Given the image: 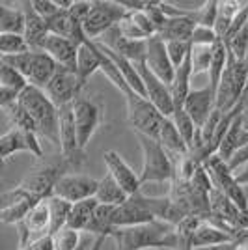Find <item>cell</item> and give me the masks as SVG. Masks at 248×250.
Instances as JSON below:
<instances>
[{
	"label": "cell",
	"mask_w": 248,
	"mask_h": 250,
	"mask_svg": "<svg viewBox=\"0 0 248 250\" xmlns=\"http://www.w3.org/2000/svg\"><path fill=\"white\" fill-rule=\"evenodd\" d=\"M116 250H147V249H177L176 224L165 220H153L135 228L118 229L114 233Z\"/></svg>",
	"instance_id": "cell-1"
},
{
	"label": "cell",
	"mask_w": 248,
	"mask_h": 250,
	"mask_svg": "<svg viewBox=\"0 0 248 250\" xmlns=\"http://www.w3.org/2000/svg\"><path fill=\"white\" fill-rule=\"evenodd\" d=\"M19 103L36 122L40 136L60 146V108L49 99L45 90L28 84L19 95Z\"/></svg>",
	"instance_id": "cell-2"
},
{
	"label": "cell",
	"mask_w": 248,
	"mask_h": 250,
	"mask_svg": "<svg viewBox=\"0 0 248 250\" xmlns=\"http://www.w3.org/2000/svg\"><path fill=\"white\" fill-rule=\"evenodd\" d=\"M136 138H138L140 149H142V172H138L142 185L174 181L176 179V161L170 157L163 144L157 138L138 135V133H136Z\"/></svg>",
	"instance_id": "cell-3"
},
{
	"label": "cell",
	"mask_w": 248,
	"mask_h": 250,
	"mask_svg": "<svg viewBox=\"0 0 248 250\" xmlns=\"http://www.w3.org/2000/svg\"><path fill=\"white\" fill-rule=\"evenodd\" d=\"M248 88V62L237 60L227 51V65L222 75V81L217 92V108L222 114H227L237 108L243 101Z\"/></svg>",
	"instance_id": "cell-4"
},
{
	"label": "cell",
	"mask_w": 248,
	"mask_h": 250,
	"mask_svg": "<svg viewBox=\"0 0 248 250\" xmlns=\"http://www.w3.org/2000/svg\"><path fill=\"white\" fill-rule=\"evenodd\" d=\"M0 62L17 69L19 73L26 77V81L32 86H38L41 90H45V86L51 83V79L58 69V63L43 51H28L15 56H0Z\"/></svg>",
	"instance_id": "cell-5"
},
{
	"label": "cell",
	"mask_w": 248,
	"mask_h": 250,
	"mask_svg": "<svg viewBox=\"0 0 248 250\" xmlns=\"http://www.w3.org/2000/svg\"><path fill=\"white\" fill-rule=\"evenodd\" d=\"M71 168H73L71 165L60 155L58 161L32 170L30 174L17 185V188H21L22 192H26L28 196H32V198H36V200L51 198L52 194H54L56 183H58L65 174H69Z\"/></svg>",
	"instance_id": "cell-6"
},
{
	"label": "cell",
	"mask_w": 248,
	"mask_h": 250,
	"mask_svg": "<svg viewBox=\"0 0 248 250\" xmlns=\"http://www.w3.org/2000/svg\"><path fill=\"white\" fill-rule=\"evenodd\" d=\"M124 97L127 103V120H129L131 127L138 135L159 138V131H161V125L166 116L161 114L155 104L147 97H142L133 90L125 92Z\"/></svg>",
	"instance_id": "cell-7"
},
{
	"label": "cell",
	"mask_w": 248,
	"mask_h": 250,
	"mask_svg": "<svg viewBox=\"0 0 248 250\" xmlns=\"http://www.w3.org/2000/svg\"><path fill=\"white\" fill-rule=\"evenodd\" d=\"M127 10L120 2H108V0H93L92 11L88 19L84 21V32L90 42H97L103 38L108 30L118 26L125 19Z\"/></svg>",
	"instance_id": "cell-8"
},
{
	"label": "cell",
	"mask_w": 248,
	"mask_h": 250,
	"mask_svg": "<svg viewBox=\"0 0 248 250\" xmlns=\"http://www.w3.org/2000/svg\"><path fill=\"white\" fill-rule=\"evenodd\" d=\"M204 167L209 172V176L213 179V185L218 190H222L241 211L248 209V198L247 194H245V190H243V185H239L235 172L229 168V165H227L222 157L218 155L209 157L206 163H204Z\"/></svg>",
	"instance_id": "cell-9"
},
{
	"label": "cell",
	"mask_w": 248,
	"mask_h": 250,
	"mask_svg": "<svg viewBox=\"0 0 248 250\" xmlns=\"http://www.w3.org/2000/svg\"><path fill=\"white\" fill-rule=\"evenodd\" d=\"M73 116H75L79 144H81V149L84 151V147L90 144L93 135L97 133V129L103 124V108H101V104H97L92 99L79 97L73 103Z\"/></svg>",
	"instance_id": "cell-10"
},
{
	"label": "cell",
	"mask_w": 248,
	"mask_h": 250,
	"mask_svg": "<svg viewBox=\"0 0 248 250\" xmlns=\"http://www.w3.org/2000/svg\"><path fill=\"white\" fill-rule=\"evenodd\" d=\"M45 94L49 95V99L58 108L73 104L79 99V94H81V84H79L77 71H71L67 67L58 65V69H56L54 77L51 79V83L45 86Z\"/></svg>",
	"instance_id": "cell-11"
},
{
	"label": "cell",
	"mask_w": 248,
	"mask_h": 250,
	"mask_svg": "<svg viewBox=\"0 0 248 250\" xmlns=\"http://www.w3.org/2000/svg\"><path fill=\"white\" fill-rule=\"evenodd\" d=\"M138 73L142 77V83L145 88V97L157 106V110L166 118H172L174 110H176V104H174V97L170 92V86L166 83H163L157 75H153L149 71V67L145 65V62L135 63Z\"/></svg>",
	"instance_id": "cell-12"
},
{
	"label": "cell",
	"mask_w": 248,
	"mask_h": 250,
	"mask_svg": "<svg viewBox=\"0 0 248 250\" xmlns=\"http://www.w3.org/2000/svg\"><path fill=\"white\" fill-rule=\"evenodd\" d=\"M99 181L86 174H65L54 187V196L67 200L69 204H79L95 198Z\"/></svg>",
	"instance_id": "cell-13"
},
{
	"label": "cell",
	"mask_w": 248,
	"mask_h": 250,
	"mask_svg": "<svg viewBox=\"0 0 248 250\" xmlns=\"http://www.w3.org/2000/svg\"><path fill=\"white\" fill-rule=\"evenodd\" d=\"M60 153L73 168L79 167L84 159V151L81 149L77 127H75L73 104L60 108Z\"/></svg>",
	"instance_id": "cell-14"
},
{
	"label": "cell",
	"mask_w": 248,
	"mask_h": 250,
	"mask_svg": "<svg viewBox=\"0 0 248 250\" xmlns=\"http://www.w3.org/2000/svg\"><path fill=\"white\" fill-rule=\"evenodd\" d=\"M19 151H30L32 155L38 159L43 157L40 136L36 133H28V131L11 127L8 133L0 136V157H2V161H8L11 155H15Z\"/></svg>",
	"instance_id": "cell-15"
},
{
	"label": "cell",
	"mask_w": 248,
	"mask_h": 250,
	"mask_svg": "<svg viewBox=\"0 0 248 250\" xmlns=\"http://www.w3.org/2000/svg\"><path fill=\"white\" fill-rule=\"evenodd\" d=\"M183 108L186 114L192 118L198 129H202L217 108V94L211 90L209 83L204 88H192L190 94L186 95Z\"/></svg>",
	"instance_id": "cell-16"
},
{
	"label": "cell",
	"mask_w": 248,
	"mask_h": 250,
	"mask_svg": "<svg viewBox=\"0 0 248 250\" xmlns=\"http://www.w3.org/2000/svg\"><path fill=\"white\" fill-rule=\"evenodd\" d=\"M145 65L149 67V71L153 75H157L163 83H166L168 86L174 83L176 77V67L168 56L166 51V43L159 38L153 36L147 40V51H145Z\"/></svg>",
	"instance_id": "cell-17"
},
{
	"label": "cell",
	"mask_w": 248,
	"mask_h": 250,
	"mask_svg": "<svg viewBox=\"0 0 248 250\" xmlns=\"http://www.w3.org/2000/svg\"><path fill=\"white\" fill-rule=\"evenodd\" d=\"M103 161H104V167H106V172L120 183V187L124 188L129 196H135V194L140 192V188H142L140 174H136L135 170L122 159L120 153L108 149V151L103 153Z\"/></svg>",
	"instance_id": "cell-18"
},
{
	"label": "cell",
	"mask_w": 248,
	"mask_h": 250,
	"mask_svg": "<svg viewBox=\"0 0 248 250\" xmlns=\"http://www.w3.org/2000/svg\"><path fill=\"white\" fill-rule=\"evenodd\" d=\"M99 43H103L104 47L112 49L114 52L122 54L124 58L131 60L133 63H140L145 60V51H147V40L138 42V40H129L120 32L118 26H114L112 30H108L103 38L97 40Z\"/></svg>",
	"instance_id": "cell-19"
},
{
	"label": "cell",
	"mask_w": 248,
	"mask_h": 250,
	"mask_svg": "<svg viewBox=\"0 0 248 250\" xmlns=\"http://www.w3.org/2000/svg\"><path fill=\"white\" fill-rule=\"evenodd\" d=\"M155 215L149 213L147 209L135 200L133 196L127 200L122 206H116L112 213V222L116 229H124V228H135V226H142V224H149L153 222Z\"/></svg>",
	"instance_id": "cell-20"
},
{
	"label": "cell",
	"mask_w": 248,
	"mask_h": 250,
	"mask_svg": "<svg viewBox=\"0 0 248 250\" xmlns=\"http://www.w3.org/2000/svg\"><path fill=\"white\" fill-rule=\"evenodd\" d=\"M40 51L47 52L60 67H67L71 71H77V56L79 47L65 38H60L56 34H49L43 43L40 45Z\"/></svg>",
	"instance_id": "cell-21"
},
{
	"label": "cell",
	"mask_w": 248,
	"mask_h": 250,
	"mask_svg": "<svg viewBox=\"0 0 248 250\" xmlns=\"http://www.w3.org/2000/svg\"><path fill=\"white\" fill-rule=\"evenodd\" d=\"M28 84L30 83L26 81L24 75L8 63L0 62V106L19 101V95Z\"/></svg>",
	"instance_id": "cell-22"
},
{
	"label": "cell",
	"mask_w": 248,
	"mask_h": 250,
	"mask_svg": "<svg viewBox=\"0 0 248 250\" xmlns=\"http://www.w3.org/2000/svg\"><path fill=\"white\" fill-rule=\"evenodd\" d=\"M49 30L60 38H65L77 47H81L88 42V36L84 32V24L79 19H75L69 11H60L52 19H49Z\"/></svg>",
	"instance_id": "cell-23"
},
{
	"label": "cell",
	"mask_w": 248,
	"mask_h": 250,
	"mask_svg": "<svg viewBox=\"0 0 248 250\" xmlns=\"http://www.w3.org/2000/svg\"><path fill=\"white\" fill-rule=\"evenodd\" d=\"M103 65V54L99 51V47L95 42H88L79 47V56H77V77H79V84L83 90L86 83L90 81L95 71H101Z\"/></svg>",
	"instance_id": "cell-24"
},
{
	"label": "cell",
	"mask_w": 248,
	"mask_h": 250,
	"mask_svg": "<svg viewBox=\"0 0 248 250\" xmlns=\"http://www.w3.org/2000/svg\"><path fill=\"white\" fill-rule=\"evenodd\" d=\"M196 21L192 19V11L181 17H168L165 24L159 28L157 36L165 43L168 42H190L196 30Z\"/></svg>",
	"instance_id": "cell-25"
},
{
	"label": "cell",
	"mask_w": 248,
	"mask_h": 250,
	"mask_svg": "<svg viewBox=\"0 0 248 250\" xmlns=\"http://www.w3.org/2000/svg\"><path fill=\"white\" fill-rule=\"evenodd\" d=\"M22 10L26 15V26H24V40L30 45V51H40V45L43 40L51 34L49 30V21L43 19L40 13H36L30 2H22Z\"/></svg>",
	"instance_id": "cell-26"
},
{
	"label": "cell",
	"mask_w": 248,
	"mask_h": 250,
	"mask_svg": "<svg viewBox=\"0 0 248 250\" xmlns=\"http://www.w3.org/2000/svg\"><path fill=\"white\" fill-rule=\"evenodd\" d=\"M157 140L163 144V147L170 153V157L176 159V161H179L181 157H185L190 153V149H188L186 142L183 140V136L179 135V131H177V127L172 118H165Z\"/></svg>",
	"instance_id": "cell-27"
},
{
	"label": "cell",
	"mask_w": 248,
	"mask_h": 250,
	"mask_svg": "<svg viewBox=\"0 0 248 250\" xmlns=\"http://www.w3.org/2000/svg\"><path fill=\"white\" fill-rule=\"evenodd\" d=\"M227 243H237L227 231L215 226L213 222L206 220L192 235V249L202 247H217V245H227Z\"/></svg>",
	"instance_id": "cell-28"
},
{
	"label": "cell",
	"mask_w": 248,
	"mask_h": 250,
	"mask_svg": "<svg viewBox=\"0 0 248 250\" xmlns=\"http://www.w3.org/2000/svg\"><path fill=\"white\" fill-rule=\"evenodd\" d=\"M190 79H192V60H190V54H188V58L185 60V63L179 65L176 69L174 83L170 84V92H172V97H174L176 108H183L186 95L190 94V90H192Z\"/></svg>",
	"instance_id": "cell-29"
},
{
	"label": "cell",
	"mask_w": 248,
	"mask_h": 250,
	"mask_svg": "<svg viewBox=\"0 0 248 250\" xmlns=\"http://www.w3.org/2000/svg\"><path fill=\"white\" fill-rule=\"evenodd\" d=\"M129 198L131 196L120 187V183L108 172L104 174L103 179H99V187L95 192V200L99 204H103V206H122Z\"/></svg>",
	"instance_id": "cell-30"
},
{
	"label": "cell",
	"mask_w": 248,
	"mask_h": 250,
	"mask_svg": "<svg viewBox=\"0 0 248 250\" xmlns=\"http://www.w3.org/2000/svg\"><path fill=\"white\" fill-rule=\"evenodd\" d=\"M97 208H99V202L95 198L84 200V202H79V204H73L69 219H67V228L75 229V231H88Z\"/></svg>",
	"instance_id": "cell-31"
},
{
	"label": "cell",
	"mask_w": 248,
	"mask_h": 250,
	"mask_svg": "<svg viewBox=\"0 0 248 250\" xmlns=\"http://www.w3.org/2000/svg\"><path fill=\"white\" fill-rule=\"evenodd\" d=\"M243 135H245V125H243V114H239L233 124L229 125L226 136L222 140V144L218 147V157H222L224 161H229L231 157L239 151V147L243 146Z\"/></svg>",
	"instance_id": "cell-32"
},
{
	"label": "cell",
	"mask_w": 248,
	"mask_h": 250,
	"mask_svg": "<svg viewBox=\"0 0 248 250\" xmlns=\"http://www.w3.org/2000/svg\"><path fill=\"white\" fill-rule=\"evenodd\" d=\"M227 65V47L222 40H218L215 45H213V56H211V65H209V71H207V77H209V86L211 90L217 94L218 86H220V81H222V75L226 71Z\"/></svg>",
	"instance_id": "cell-33"
},
{
	"label": "cell",
	"mask_w": 248,
	"mask_h": 250,
	"mask_svg": "<svg viewBox=\"0 0 248 250\" xmlns=\"http://www.w3.org/2000/svg\"><path fill=\"white\" fill-rule=\"evenodd\" d=\"M247 2H237V0H226V2H218V17L215 22V32H217L218 40H226L227 32L233 19L239 15V11L245 8Z\"/></svg>",
	"instance_id": "cell-34"
},
{
	"label": "cell",
	"mask_w": 248,
	"mask_h": 250,
	"mask_svg": "<svg viewBox=\"0 0 248 250\" xmlns=\"http://www.w3.org/2000/svg\"><path fill=\"white\" fill-rule=\"evenodd\" d=\"M114 208L116 206H103V204H99V208L95 209V215H93V220L92 224H90V228H88V231H92L97 237H103V239H106V237L112 239L114 233L118 231V229L114 228L112 222Z\"/></svg>",
	"instance_id": "cell-35"
},
{
	"label": "cell",
	"mask_w": 248,
	"mask_h": 250,
	"mask_svg": "<svg viewBox=\"0 0 248 250\" xmlns=\"http://www.w3.org/2000/svg\"><path fill=\"white\" fill-rule=\"evenodd\" d=\"M26 15L24 10H13L8 6H0V34H21L24 36Z\"/></svg>",
	"instance_id": "cell-36"
},
{
	"label": "cell",
	"mask_w": 248,
	"mask_h": 250,
	"mask_svg": "<svg viewBox=\"0 0 248 250\" xmlns=\"http://www.w3.org/2000/svg\"><path fill=\"white\" fill-rule=\"evenodd\" d=\"M47 202H49V209H51V235H56L60 229L67 226L73 204H69L63 198H58L54 194L51 198H47Z\"/></svg>",
	"instance_id": "cell-37"
},
{
	"label": "cell",
	"mask_w": 248,
	"mask_h": 250,
	"mask_svg": "<svg viewBox=\"0 0 248 250\" xmlns=\"http://www.w3.org/2000/svg\"><path fill=\"white\" fill-rule=\"evenodd\" d=\"M2 110L10 118L11 125H13L15 129H22V131H28V133H36V135L40 136V129H38L36 122L32 120V116L24 110V106H22L19 101L2 106Z\"/></svg>",
	"instance_id": "cell-38"
},
{
	"label": "cell",
	"mask_w": 248,
	"mask_h": 250,
	"mask_svg": "<svg viewBox=\"0 0 248 250\" xmlns=\"http://www.w3.org/2000/svg\"><path fill=\"white\" fill-rule=\"evenodd\" d=\"M172 120H174V124H176L179 135L183 136V140L186 142L188 149L192 151L194 146H196V136H198V131H200L196 127V124H194L192 118L185 112V108H176L174 114H172Z\"/></svg>",
	"instance_id": "cell-39"
},
{
	"label": "cell",
	"mask_w": 248,
	"mask_h": 250,
	"mask_svg": "<svg viewBox=\"0 0 248 250\" xmlns=\"http://www.w3.org/2000/svg\"><path fill=\"white\" fill-rule=\"evenodd\" d=\"M30 51V45L21 34H0V56H15Z\"/></svg>",
	"instance_id": "cell-40"
},
{
	"label": "cell",
	"mask_w": 248,
	"mask_h": 250,
	"mask_svg": "<svg viewBox=\"0 0 248 250\" xmlns=\"http://www.w3.org/2000/svg\"><path fill=\"white\" fill-rule=\"evenodd\" d=\"M211 56H213V47H207V45H192V51H190L192 77L209 71Z\"/></svg>",
	"instance_id": "cell-41"
},
{
	"label": "cell",
	"mask_w": 248,
	"mask_h": 250,
	"mask_svg": "<svg viewBox=\"0 0 248 250\" xmlns=\"http://www.w3.org/2000/svg\"><path fill=\"white\" fill-rule=\"evenodd\" d=\"M218 17V2L217 0H209L204 2L202 8L192 10V19L196 21L198 26H207V28H215V22Z\"/></svg>",
	"instance_id": "cell-42"
},
{
	"label": "cell",
	"mask_w": 248,
	"mask_h": 250,
	"mask_svg": "<svg viewBox=\"0 0 248 250\" xmlns=\"http://www.w3.org/2000/svg\"><path fill=\"white\" fill-rule=\"evenodd\" d=\"M52 239H54V250H79L81 231H75L65 226L56 235H52Z\"/></svg>",
	"instance_id": "cell-43"
},
{
	"label": "cell",
	"mask_w": 248,
	"mask_h": 250,
	"mask_svg": "<svg viewBox=\"0 0 248 250\" xmlns=\"http://www.w3.org/2000/svg\"><path fill=\"white\" fill-rule=\"evenodd\" d=\"M166 51H168V56L174 63V67H179L183 65L185 60L188 58V54L192 51V43L190 42H168L166 43Z\"/></svg>",
	"instance_id": "cell-44"
},
{
	"label": "cell",
	"mask_w": 248,
	"mask_h": 250,
	"mask_svg": "<svg viewBox=\"0 0 248 250\" xmlns=\"http://www.w3.org/2000/svg\"><path fill=\"white\" fill-rule=\"evenodd\" d=\"M218 42V36L215 28H207V26H196V30L192 34V45H207V47H213Z\"/></svg>",
	"instance_id": "cell-45"
},
{
	"label": "cell",
	"mask_w": 248,
	"mask_h": 250,
	"mask_svg": "<svg viewBox=\"0 0 248 250\" xmlns=\"http://www.w3.org/2000/svg\"><path fill=\"white\" fill-rule=\"evenodd\" d=\"M30 6L34 8L36 13H40L43 19H52L56 13H60V8L56 6V2L54 0H30Z\"/></svg>",
	"instance_id": "cell-46"
},
{
	"label": "cell",
	"mask_w": 248,
	"mask_h": 250,
	"mask_svg": "<svg viewBox=\"0 0 248 250\" xmlns=\"http://www.w3.org/2000/svg\"><path fill=\"white\" fill-rule=\"evenodd\" d=\"M127 13H129V11H127ZM118 28H120V32L124 34L125 38H129V40H138V42L149 40V38H147V36L144 34V32L138 28V24L129 19V15H125L124 21L118 24Z\"/></svg>",
	"instance_id": "cell-47"
},
{
	"label": "cell",
	"mask_w": 248,
	"mask_h": 250,
	"mask_svg": "<svg viewBox=\"0 0 248 250\" xmlns=\"http://www.w3.org/2000/svg\"><path fill=\"white\" fill-rule=\"evenodd\" d=\"M247 163H248V144H245V146L239 147L237 153H235V155L227 161V165H229V168H231L233 172H237V168L245 167Z\"/></svg>",
	"instance_id": "cell-48"
},
{
	"label": "cell",
	"mask_w": 248,
	"mask_h": 250,
	"mask_svg": "<svg viewBox=\"0 0 248 250\" xmlns=\"http://www.w3.org/2000/svg\"><path fill=\"white\" fill-rule=\"evenodd\" d=\"M21 250H54V239H52V235H45V237L34 241Z\"/></svg>",
	"instance_id": "cell-49"
},
{
	"label": "cell",
	"mask_w": 248,
	"mask_h": 250,
	"mask_svg": "<svg viewBox=\"0 0 248 250\" xmlns=\"http://www.w3.org/2000/svg\"><path fill=\"white\" fill-rule=\"evenodd\" d=\"M241 245L239 243H227V245H217V247H202V249L194 250H239Z\"/></svg>",
	"instance_id": "cell-50"
},
{
	"label": "cell",
	"mask_w": 248,
	"mask_h": 250,
	"mask_svg": "<svg viewBox=\"0 0 248 250\" xmlns=\"http://www.w3.org/2000/svg\"><path fill=\"white\" fill-rule=\"evenodd\" d=\"M235 177H237L239 185H248V163L245 167H241L239 172H235Z\"/></svg>",
	"instance_id": "cell-51"
},
{
	"label": "cell",
	"mask_w": 248,
	"mask_h": 250,
	"mask_svg": "<svg viewBox=\"0 0 248 250\" xmlns=\"http://www.w3.org/2000/svg\"><path fill=\"white\" fill-rule=\"evenodd\" d=\"M163 250H174V249H163Z\"/></svg>",
	"instance_id": "cell-52"
},
{
	"label": "cell",
	"mask_w": 248,
	"mask_h": 250,
	"mask_svg": "<svg viewBox=\"0 0 248 250\" xmlns=\"http://www.w3.org/2000/svg\"><path fill=\"white\" fill-rule=\"evenodd\" d=\"M245 101H247V103H248V97H247V99H245ZM247 108H248V106H247Z\"/></svg>",
	"instance_id": "cell-53"
}]
</instances>
